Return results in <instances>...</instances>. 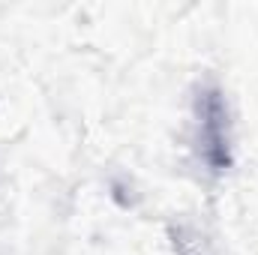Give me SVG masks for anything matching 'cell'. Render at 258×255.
I'll return each mask as SVG.
<instances>
[{
	"mask_svg": "<svg viewBox=\"0 0 258 255\" xmlns=\"http://www.w3.org/2000/svg\"><path fill=\"white\" fill-rule=\"evenodd\" d=\"M198 114H201V141H204V156L207 162L222 171L228 168V117H225V102L216 87L204 90L198 99Z\"/></svg>",
	"mask_w": 258,
	"mask_h": 255,
	"instance_id": "1",
	"label": "cell"
}]
</instances>
